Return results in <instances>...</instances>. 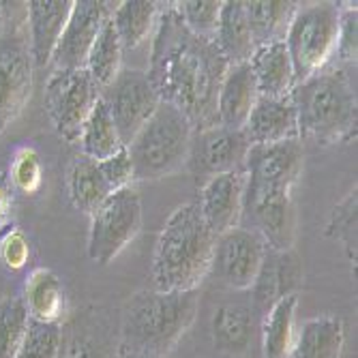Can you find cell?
<instances>
[{"label":"cell","mask_w":358,"mask_h":358,"mask_svg":"<svg viewBox=\"0 0 358 358\" xmlns=\"http://www.w3.org/2000/svg\"><path fill=\"white\" fill-rule=\"evenodd\" d=\"M227 67L215 41L187 30L174 3L159 13L146 78L159 101L182 112L193 131L217 124V96Z\"/></svg>","instance_id":"obj_1"},{"label":"cell","mask_w":358,"mask_h":358,"mask_svg":"<svg viewBox=\"0 0 358 358\" xmlns=\"http://www.w3.org/2000/svg\"><path fill=\"white\" fill-rule=\"evenodd\" d=\"M217 236L195 202L178 206L166 221L152 253L150 277L159 292H193L210 273Z\"/></svg>","instance_id":"obj_2"},{"label":"cell","mask_w":358,"mask_h":358,"mask_svg":"<svg viewBox=\"0 0 358 358\" xmlns=\"http://www.w3.org/2000/svg\"><path fill=\"white\" fill-rule=\"evenodd\" d=\"M299 116V138L322 146L356 138L358 101L350 73L343 67H324L292 90Z\"/></svg>","instance_id":"obj_3"},{"label":"cell","mask_w":358,"mask_h":358,"mask_svg":"<svg viewBox=\"0 0 358 358\" xmlns=\"http://www.w3.org/2000/svg\"><path fill=\"white\" fill-rule=\"evenodd\" d=\"M200 299L193 292H138L120 317V343L164 358L185 337L198 315Z\"/></svg>","instance_id":"obj_4"},{"label":"cell","mask_w":358,"mask_h":358,"mask_svg":"<svg viewBox=\"0 0 358 358\" xmlns=\"http://www.w3.org/2000/svg\"><path fill=\"white\" fill-rule=\"evenodd\" d=\"M193 127L174 106L159 103L148 122L127 144L134 180H159L187 166Z\"/></svg>","instance_id":"obj_5"},{"label":"cell","mask_w":358,"mask_h":358,"mask_svg":"<svg viewBox=\"0 0 358 358\" xmlns=\"http://www.w3.org/2000/svg\"><path fill=\"white\" fill-rule=\"evenodd\" d=\"M339 7L335 3L299 5L285 32V48L294 64L296 84L322 71L335 56Z\"/></svg>","instance_id":"obj_6"},{"label":"cell","mask_w":358,"mask_h":358,"mask_svg":"<svg viewBox=\"0 0 358 358\" xmlns=\"http://www.w3.org/2000/svg\"><path fill=\"white\" fill-rule=\"evenodd\" d=\"M142 230V202L131 189L114 191L110 198L90 215L88 257L94 264L108 266L112 259L131 243Z\"/></svg>","instance_id":"obj_7"},{"label":"cell","mask_w":358,"mask_h":358,"mask_svg":"<svg viewBox=\"0 0 358 358\" xmlns=\"http://www.w3.org/2000/svg\"><path fill=\"white\" fill-rule=\"evenodd\" d=\"M32 64L26 22L0 24V134L22 114L32 94Z\"/></svg>","instance_id":"obj_8"},{"label":"cell","mask_w":358,"mask_h":358,"mask_svg":"<svg viewBox=\"0 0 358 358\" xmlns=\"http://www.w3.org/2000/svg\"><path fill=\"white\" fill-rule=\"evenodd\" d=\"M99 86L86 69H54L45 82L43 103L56 134L69 144H78L82 127L99 101Z\"/></svg>","instance_id":"obj_9"},{"label":"cell","mask_w":358,"mask_h":358,"mask_svg":"<svg viewBox=\"0 0 358 358\" xmlns=\"http://www.w3.org/2000/svg\"><path fill=\"white\" fill-rule=\"evenodd\" d=\"M99 96L114 120L124 148L161 103L146 73L140 69H120L114 82L108 84Z\"/></svg>","instance_id":"obj_10"},{"label":"cell","mask_w":358,"mask_h":358,"mask_svg":"<svg viewBox=\"0 0 358 358\" xmlns=\"http://www.w3.org/2000/svg\"><path fill=\"white\" fill-rule=\"evenodd\" d=\"M305 164L303 140L251 146L245 161V193L294 191Z\"/></svg>","instance_id":"obj_11"},{"label":"cell","mask_w":358,"mask_h":358,"mask_svg":"<svg viewBox=\"0 0 358 358\" xmlns=\"http://www.w3.org/2000/svg\"><path fill=\"white\" fill-rule=\"evenodd\" d=\"M251 144L243 129H227L221 124L193 131L187 166L202 185L219 174L245 170Z\"/></svg>","instance_id":"obj_12"},{"label":"cell","mask_w":358,"mask_h":358,"mask_svg":"<svg viewBox=\"0 0 358 358\" xmlns=\"http://www.w3.org/2000/svg\"><path fill=\"white\" fill-rule=\"evenodd\" d=\"M241 225L262 236L268 249L287 251L296 243L294 191L245 193Z\"/></svg>","instance_id":"obj_13"},{"label":"cell","mask_w":358,"mask_h":358,"mask_svg":"<svg viewBox=\"0 0 358 358\" xmlns=\"http://www.w3.org/2000/svg\"><path fill=\"white\" fill-rule=\"evenodd\" d=\"M268 247L262 236L238 225L217 236L210 271L232 289H251Z\"/></svg>","instance_id":"obj_14"},{"label":"cell","mask_w":358,"mask_h":358,"mask_svg":"<svg viewBox=\"0 0 358 358\" xmlns=\"http://www.w3.org/2000/svg\"><path fill=\"white\" fill-rule=\"evenodd\" d=\"M112 11L101 0H78L52 54L54 69H84L92 43Z\"/></svg>","instance_id":"obj_15"},{"label":"cell","mask_w":358,"mask_h":358,"mask_svg":"<svg viewBox=\"0 0 358 358\" xmlns=\"http://www.w3.org/2000/svg\"><path fill=\"white\" fill-rule=\"evenodd\" d=\"M245 170L219 174L206 180L200 189V202H195L213 230L215 236L234 230L243 219V202H245Z\"/></svg>","instance_id":"obj_16"},{"label":"cell","mask_w":358,"mask_h":358,"mask_svg":"<svg viewBox=\"0 0 358 358\" xmlns=\"http://www.w3.org/2000/svg\"><path fill=\"white\" fill-rule=\"evenodd\" d=\"M73 9V0H30L26 3L28 45L35 69L52 62V54Z\"/></svg>","instance_id":"obj_17"},{"label":"cell","mask_w":358,"mask_h":358,"mask_svg":"<svg viewBox=\"0 0 358 358\" xmlns=\"http://www.w3.org/2000/svg\"><path fill=\"white\" fill-rule=\"evenodd\" d=\"M303 285V262L294 249L275 251L268 249L264 255L262 268L257 273L255 283L251 285L255 305L262 315L281 299L299 294Z\"/></svg>","instance_id":"obj_18"},{"label":"cell","mask_w":358,"mask_h":358,"mask_svg":"<svg viewBox=\"0 0 358 358\" xmlns=\"http://www.w3.org/2000/svg\"><path fill=\"white\" fill-rule=\"evenodd\" d=\"M243 131L251 146L279 144L299 138V116L292 94L287 96H257Z\"/></svg>","instance_id":"obj_19"},{"label":"cell","mask_w":358,"mask_h":358,"mask_svg":"<svg viewBox=\"0 0 358 358\" xmlns=\"http://www.w3.org/2000/svg\"><path fill=\"white\" fill-rule=\"evenodd\" d=\"M257 96L259 92L249 62L230 64L217 96V124L227 129H245Z\"/></svg>","instance_id":"obj_20"},{"label":"cell","mask_w":358,"mask_h":358,"mask_svg":"<svg viewBox=\"0 0 358 358\" xmlns=\"http://www.w3.org/2000/svg\"><path fill=\"white\" fill-rule=\"evenodd\" d=\"M259 96H287L296 86L294 64L283 41L257 45L249 58Z\"/></svg>","instance_id":"obj_21"},{"label":"cell","mask_w":358,"mask_h":358,"mask_svg":"<svg viewBox=\"0 0 358 358\" xmlns=\"http://www.w3.org/2000/svg\"><path fill=\"white\" fill-rule=\"evenodd\" d=\"M345 348L343 320L322 313L305 320L296 329L289 358H341Z\"/></svg>","instance_id":"obj_22"},{"label":"cell","mask_w":358,"mask_h":358,"mask_svg":"<svg viewBox=\"0 0 358 358\" xmlns=\"http://www.w3.org/2000/svg\"><path fill=\"white\" fill-rule=\"evenodd\" d=\"M20 299L32 320L62 324V317L67 313V292L60 277L50 268L32 271Z\"/></svg>","instance_id":"obj_23"},{"label":"cell","mask_w":358,"mask_h":358,"mask_svg":"<svg viewBox=\"0 0 358 358\" xmlns=\"http://www.w3.org/2000/svg\"><path fill=\"white\" fill-rule=\"evenodd\" d=\"M255 333L253 309L245 303H223L215 309L210 322L213 343L219 352L241 356L251 348Z\"/></svg>","instance_id":"obj_24"},{"label":"cell","mask_w":358,"mask_h":358,"mask_svg":"<svg viewBox=\"0 0 358 358\" xmlns=\"http://www.w3.org/2000/svg\"><path fill=\"white\" fill-rule=\"evenodd\" d=\"M116 348L108 337L101 317L86 313L62 327L58 358H114Z\"/></svg>","instance_id":"obj_25"},{"label":"cell","mask_w":358,"mask_h":358,"mask_svg":"<svg viewBox=\"0 0 358 358\" xmlns=\"http://www.w3.org/2000/svg\"><path fill=\"white\" fill-rule=\"evenodd\" d=\"M215 45L219 48L227 64L249 62L251 54L255 52V41L251 35L243 0H227V3H223Z\"/></svg>","instance_id":"obj_26"},{"label":"cell","mask_w":358,"mask_h":358,"mask_svg":"<svg viewBox=\"0 0 358 358\" xmlns=\"http://www.w3.org/2000/svg\"><path fill=\"white\" fill-rule=\"evenodd\" d=\"M67 191L71 204L88 217L114 193L108 180L103 178L99 164L84 155L71 161L67 170Z\"/></svg>","instance_id":"obj_27"},{"label":"cell","mask_w":358,"mask_h":358,"mask_svg":"<svg viewBox=\"0 0 358 358\" xmlns=\"http://www.w3.org/2000/svg\"><path fill=\"white\" fill-rule=\"evenodd\" d=\"M296 311L299 294H292L275 303L264 313L262 327H259L264 358H289L296 339Z\"/></svg>","instance_id":"obj_28"},{"label":"cell","mask_w":358,"mask_h":358,"mask_svg":"<svg viewBox=\"0 0 358 358\" xmlns=\"http://www.w3.org/2000/svg\"><path fill=\"white\" fill-rule=\"evenodd\" d=\"M251 35L257 45L283 41L299 3L292 0H243Z\"/></svg>","instance_id":"obj_29"},{"label":"cell","mask_w":358,"mask_h":358,"mask_svg":"<svg viewBox=\"0 0 358 358\" xmlns=\"http://www.w3.org/2000/svg\"><path fill=\"white\" fill-rule=\"evenodd\" d=\"M159 3L150 0H124L112 11V24L122 50H136L152 32L159 20Z\"/></svg>","instance_id":"obj_30"},{"label":"cell","mask_w":358,"mask_h":358,"mask_svg":"<svg viewBox=\"0 0 358 358\" xmlns=\"http://www.w3.org/2000/svg\"><path fill=\"white\" fill-rule=\"evenodd\" d=\"M78 144L82 146V155L96 161V164L114 157L116 152H120L124 148L116 127H114V120H112L106 103L101 101V96H99V101L94 103L90 116L84 122Z\"/></svg>","instance_id":"obj_31"},{"label":"cell","mask_w":358,"mask_h":358,"mask_svg":"<svg viewBox=\"0 0 358 358\" xmlns=\"http://www.w3.org/2000/svg\"><path fill=\"white\" fill-rule=\"evenodd\" d=\"M122 45H120V39L114 30V24H112V15L110 20L103 24L99 37L92 43L90 48V54L86 58V73L92 78V82L99 86V90H103L108 84L114 82V78L120 73L122 69Z\"/></svg>","instance_id":"obj_32"},{"label":"cell","mask_w":358,"mask_h":358,"mask_svg":"<svg viewBox=\"0 0 358 358\" xmlns=\"http://www.w3.org/2000/svg\"><path fill=\"white\" fill-rule=\"evenodd\" d=\"M324 234L341 245L348 262L356 268V262H358V189L356 185L333 206Z\"/></svg>","instance_id":"obj_33"},{"label":"cell","mask_w":358,"mask_h":358,"mask_svg":"<svg viewBox=\"0 0 358 358\" xmlns=\"http://www.w3.org/2000/svg\"><path fill=\"white\" fill-rule=\"evenodd\" d=\"M28 322L30 315L20 296L0 299V358H15L28 331Z\"/></svg>","instance_id":"obj_34"},{"label":"cell","mask_w":358,"mask_h":358,"mask_svg":"<svg viewBox=\"0 0 358 358\" xmlns=\"http://www.w3.org/2000/svg\"><path fill=\"white\" fill-rule=\"evenodd\" d=\"M182 24L195 37L210 39L215 41L223 0H182V3H174Z\"/></svg>","instance_id":"obj_35"},{"label":"cell","mask_w":358,"mask_h":358,"mask_svg":"<svg viewBox=\"0 0 358 358\" xmlns=\"http://www.w3.org/2000/svg\"><path fill=\"white\" fill-rule=\"evenodd\" d=\"M62 339V324L56 322H28V331L15 358H58Z\"/></svg>","instance_id":"obj_36"},{"label":"cell","mask_w":358,"mask_h":358,"mask_svg":"<svg viewBox=\"0 0 358 358\" xmlns=\"http://www.w3.org/2000/svg\"><path fill=\"white\" fill-rule=\"evenodd\" d=\"M9 180L13 189L22 193L39 191L43 182V168H41L39 152L35 148H22L15 152L11 161V170H9Z\"/></svg>","instance_id":"obj_37"},{"label":"cell","mask_w":358,"mask_h":358,"mask_svg":"<svg viewBox=\"0 0 358 358\" xmlns=\"http://www.w3.org/2000/svg\"><path fill=\"white\" fill-rule=\"evenodd\" d=\"M335 56L341 64H356L358 56V13L356 3H341Z\"/></svg>","instance_id":"obj_38"},{"label":"cell","mask_w":358,"mask_h":358,"mask_svg":"<svg viewBox=\"0 0 358 358\" xmlns=\"http://www.w3.org/2000/svg\"><path fill=\"white\" fill-rule=\"evenodd\" d=\"M30 259V241L20 227H9L0 236V262L11 271H20Z\"/></svg>","instance_id":"obj_39"},{"label":"cell","mask_w":358,"mask_h":358,"mask_svg":"<svg viewBox=\"0 0 358 358\" xmlns=\"http://www.w3.org/2000/svg\"><path fill=\"white\" fill-rule=\"evenodd\" d=\"M99 170L103 178L108 180V185L112 187V191L127 189L134 182V168H131V159H129L127 148H122L120 152H116L114 157L106 161H99Z\"/></svg>","instance_id":"obj_40"},{"label":"cell","mask_w":358,"mask_h":358,"mask_svg":"<svg viewBox=\"0 0 358 358\" xmlns=\"http://www.w3.org/2000/svg\"><path fill=\"white\" fill-rule=\"evenodd\" d=\"M13 208V185L9 174L0 170V223H5Z\"/></svg>","instance_id":"obj_41"},{"label":"cell","mask_w":358,"mask_h":358,"mask_svg":"<svg viewBox=\"0 0 358 358\" xmlns=\"http://www.w3.org/2000/svg\"><path fill=\"white\" fill-rule=\"evenodd\" d=\"M114 358H161V356H155V354H148V352H140V350H134V348H129V345L118 343Z\"/></svg>","instance_id":"obj_42"}]
</instances>
